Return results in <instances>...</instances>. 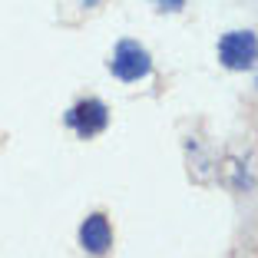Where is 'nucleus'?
<instances>
[{"instance_id": "nucleus-2", "label": "nucleus", "mask_w": 258, "mask_h": 258, "mask_svg": "<svg viewBox=\"0 0 258 258\" xmlns=\"http://www.w3.org/2000/svg\"><path fill=\"white\" fill-rule=\"evenodd\" d=\"M219 60L228 70H251L258 60V37L251 30H232L219 40Z\"/></svg>"}, {"instance_id": "nucleus-3", "label": "nucleus", "mask_w": 258, "mask_h": 258, "mask_svg": "<svg viewBox=\"0 0 258 258\" xmlns=\"http://www.w3.org/2000/svg\"><path fill=\"white\" fill-rule=\"evenodd\" d=\"M63 122H67L80 139H90V136H96V133L106 129L109 113H106V106H103L99 99H83V103H76V106L63 116Z\"/></svg>"}, {"instance_id": "nucleus-4", "label": "nucleus", "mask_w": 258, "mask_h": 258, "mask_svg": "<svg viewBox=\"0 0 258 258\" xmlns=\"http://www.w3.org/2000/svg\"><path fill=\"white\" fill-rule=\"evenodd\" d=\"M80 242H83V248L90 255H106L109 245H113V232H109L106 215H99V212L90 215L83 222V228H80Z\"/></svg>"}, {"instance_id": "nucleus-1", "label": "nucleus", "mask_w": 258, "mask_h": 258, "mask_svg": "<svg viewBox=\"0 0 258 258\" xmlns=\"http://www.w3.org/2000/svg\"><path fill=\"white\" fill-rule=\"evenodd\" d=\"M109 70H113V76H116V80H122V83H136V80L149 76L152 56H149L146 46L136 43V40H122V43L116 46L113 60H109Z\"/></svg>"}, {"instance_id": "nucleus-5", "label": "nucleus", "mask_w": 258, "mask_h": 258, "mask_svg": "<svg viewBox=\"0 0 258 258\" xmlns=\"http://www.w3.org/2000/svg\"><path fill=\"white\" fill-rule=\"evenodd\" d=\"M159 10H169V14H175V10H182L185 7V0H152Z\"/></svg>"}]
</instances>
